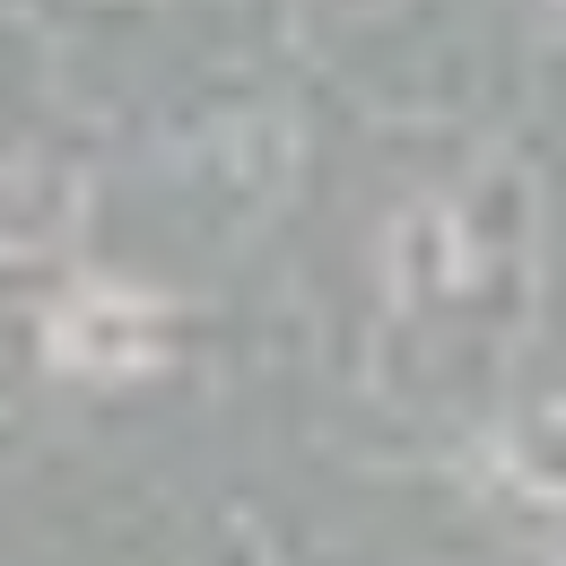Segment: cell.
<instances>
[{"label":"cell","instance_id":"obj_1","mask_svg":"<svg viewBox=\"0 0 566 566\" xmlns=\"http://www.w3.org/2000/svg\"><path fill=\"white\" fill-rule=\"evenodd\" d=\"M148 340H157V314L148 305H114L105 323H87V305H71L53 323V349L71 357V366H140Z\"/></svg>","mask_w":566,"mask_h":566}]
</instances>
